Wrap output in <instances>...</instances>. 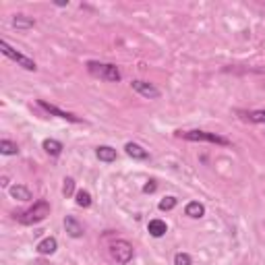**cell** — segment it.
I'll return each mask as SVG.
<instances>
[{"label":"cell","mask_w":265,"mask_h":265,"mask_svg":"<svg viewBox=\"0 0 265 265\" xmlns=\"http://www.w3.org/2000/svg\"><path fill=\"white\" fill-rule=\"evenodd\" d=\"M48 215H50V203L48 201H38V203H34V207L15 213V220L23 226H34V224L44 222Z\"/></svg>","instance_id":"1"},{"label":"cell","mask_w":265,"mask_h":265,"mask_svg":"<svg viewBox=\"0 0 265 265\" xmlns=\"http://www.w3.org/2000/svg\"><path fill=\"white\" fill-rule=\"evenodd\" d=\"M87 71L98 77V79H104L108 83H118L120 81V71L116 65H110V62H98V60H89L87 62Z\"/></svg>","instance_id":"2"},{"label":"cell","mask_w":265,"mask_h":265,"mask_svg":"<svg viewBox=\"0 0 265 265\" xmlns=\"http://www.w3.org/2000/svg\"><path fill=\"white\" fill-rule=\"evenodd\" d=\"M178 137L186 139V141H197V143H215V145H230V139L215 135V133H207V131H180Z\"/></svg>","instance_id":"3"},{"label":"cell","mask_w":265,"mask_h":265,"mask_svg":"<svg viewBox=\"0 0 265 265\" xmlns=\"http://www.w3.org/2000/svg\"><path fill=\"white\" fill-rule=\"evenodd\" d=\"M110 255H112V259H114L116 263L127 265V263H131L133 257H135V248H133V244H131L129 240H114V242L110 244Z\"/></svg>","instance_id":"4"},{"label":"cell","mask_w":265,"mask_h":265,"mask_svg":"<svg viewBox=\"0 0 265 265\" xmlns=\"http://www.w3.org/2000/svg\"><path fill=\"white\" fill-rule=\"evenodd\" d=\"M0 52H3L7 58H11V60H15V62H17V65L19 67H23L25 71H36L38 67H36V62L34 60H31L29 56H25V54H21L19 50H15V48H11V46L3 40V42H0Z\"/></svg>","instance_id":"5"},{"label":"cell","mask_w":265,"mask_h":265,"mask_svg":"<svg viewBox=\"0 0 265 265\" xmlns=\"http://www.w3.org/2000/svg\"><path fill=\"white\" fill-rule=\"evenodd\" d=\"M131 87H133V91H137L139 96L145 98V100H158V98L162 96V91H160L158 87H155L153 83H147V81H141V79L133 81Z\"/></svg>","instance_id":"6"},{"label":"cell","mask_w":265,"mask_h":265,"mask_svg":"<svg viewBox=\"0 0 265 265\" xmlns=\"http://www.w3.org/2000/svg\"><path fill=\"white\" fill-rule=\"evenodd\" d=\"M38 104H40V108H44L46 112H50V114H54V116H58V118H62V120H69V122H81L79 116H75V114H71V112L60 110V108H56V106H52V104H48V102H44V100H40Z\"/></svg>","instance_id":"7"},{"label":"cell","mask_w":265,"mask_h":265,"mask_svg":"<svg viewBox=\"0 0 265 265\" xmlns=\"http://www.w3.org/2000/svg\"><path fill=\"white\" fill-rule=\"evenodd\" d=\"M65 230L71 238H81L83 236V226L79 224V220H75L73 215H67L65 217Z\"/></svg>","instance_id":"8"},{"label":"cell","mask_w":265,"mask_h":265,"mask_svg":"<svg viewBox=\"0 0 265 265\" xmlns=\"http://www.w3.org/2000/svg\"><path fill=\"white\" fill-rule=\"evenodd\" d=\"M124 151H127V155L133 158V160H147L149 158L147 149H143L139 143H127V145H124Z\"/></svg>","instance_id":"9"},{"label":"cell","mask_w":265,"mask_h":265,"mask_svg":"<svg viewBox=\"0 0 265 265\" xmlns=\"http://www.w3.org/2000/svg\"><path fill=\"white\" fill-rule=\"evenodd\" d=\"M147 232L153 236V238H162L166 232H168V226H166V222L164 220H149V224H147Z\"/></svg>","instance_id":"10"},{"label":"cell","mask_w":265,"mask_h":265,"mask_svg":"<svg viewBox=\"0 0 265 265\" xmlns=\"http://www.w3.org/2000/svg\"><path fill=\"white\" fill-rule=\"evenodd\" d=\"M9 193L13 199H17V201H31V191L27 189L25 184H13L9 186Z\"/></svg>","instance_id":"11"},{"label":"cell","mask_w":265,"mask_h":265,"mask_svg":"<svg viewBox=\"0 0 265 265\" xmlns=\"http://www.w3.org/2000/svg\"><path fill=\"white\" fill-rule=\"evenodd\" d=\"M56 248H58V240H56L54 236H48V238H44V240L38 244V253H40V255H54Z\"/></svg>","instance_id":"12"},{"label":"cell","mask_w":265,"mask_h":265,"mask_svg":"<svg viewBox=\"0 0 265 265\" xmlns=\"http://www.w3.org/2000/svg\"><path fill=\"white\" fill-rule=\"evenodd\" d=\"M184 213L189 215V217H193V220H199V217L205 215V205L199 203V201H191V203H186Z\"/></svg>","instance_id":"13"},{"label":"cell","mask_w":265,"mask_h":265,"mask_svg":"<svg viewBox=\"0 0 265 265\" xmlns=\"http://www.w3.org/2000/svg\"><path fill=\"white\" fill-rule=\"evenodd\" d=\"M96 155H98V160L100 162H106V164H110L116 160V149L110 147V145H100L96 149Z\"/></svg>","instance_id":"14"},{"label":"cell","mask_w":265,"mask_h":265,"mask_svg":"<svg viewBox=\"0 0 265 265\" xmlns=\"http://www.w3.org/2000/svg\"><path fill=\"white\" fill-rule=\"evenodd\" d=\"M44 149H46V153H48V155H52V158H58L65 147H62V143L56 141V139H46V141H44Z\"/></svg>","instance_id":"15"},{"label":"cell","mask_w":265,"mask_h":265,"mask_svg":"<svg viewBox=\"0 0 265 265\" xmlns=\"http://www.w3.org/2000/svg\"><path fill=\"white\" fill-rule=\"evenodd\" d=\"M36 25V21L31 17H25V15H15L13 17V27L15 29H31Z\"/></svg>","instance_id":"16"},{"label":"cell","mask_w":265,"mask_h":265,"mask_svg":"<svg viewBox=\"0 0 265 265\" xmlns=\"http://www.w3.org/2000/svg\"><path fill=\"white\" fill-rule=\"evenodd\" d=\"M0 153H3V155H17L19 153V145L15 141H9V139H3V141H0Z\"/></svg>","instance_id":"17"},{"label":"cell","mask_w":265,"mask_h":265,"mask_svg":"<svg viewBox=\"0 0 265 265\" xmlns=\"http://www.w3.org/2000/svg\"><path fill=\"white\" fill-rule=\"evenodd\" d=\"M75 201H77V205L83 207V209L91 207V195H89V191H77Z\"/></svg>","instance_id":"18"},{"label":"cell","mask_w":265,"mask_h":265,"mask_svg":"<svg viewBox=\"0 0 265 265\" xmlns=\"http://www.w3.org/2000/svg\"><path fill=\"white\" fill-rule=\"evenodd\" d=\"M176 203H178L176 197H164V199L160 201V209H162V211H170V209L176 207Z\"/></svg>","instance_id":"19"},{"label":"cell","mask_w":265,"mask_h":265,"mask_svg":"<svg viewBox=\"0 0 265 265\" xmlns=\"http://www.w3.org/2000/svg\"><path fill=\"white\" fill-rule=\"evenodd\" d=\"M246 118L251 122H257V124H265V110H253V112L246 114Z\"/></svg>","instance_id":"20"},{"label":"cell","mask_w":265,"mask_h":265,"mask_svg":"<svg viewBox=\"0 0 265 265\" xmlns=\"http://www.w3.org/2000/svg\"><path fill=\"white\" fill-rule=\"evenodd\" d=\"M191 263H193V259L189 253H176L174 255V265H191Z\"/></svg>","instance_id":"21"},{"label":"cell","mask_w":265,"mask_h":265,"mask_svg":"<svg viewBox=\"0 0 265 265\" xmlns=\"http://www.w3.org/2000/svg\"><path fill=\"white\" fill-rule=\"evenodd\" d=\"M62 193L67 197H71L75 193V180L73 178H65V186H62Z\"/></svg>","instance_id":"22"},{"label":"cell","mask_w":265,"mask_h":265,"mask_svg":"<svg viewBox=\"0 0 265 265\" xmlns=\"http://www.w3.org/2000/svg\"><path fill=\"white\" fill-rule=\"evenodd\" d=\"M153 191H155V182H149L143 186V193H153Z\"/></svg>","instance_id":"23"}]
</instances>
